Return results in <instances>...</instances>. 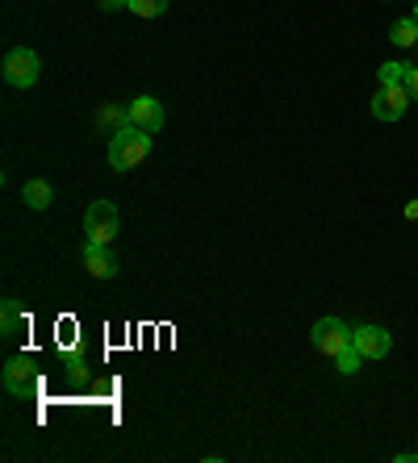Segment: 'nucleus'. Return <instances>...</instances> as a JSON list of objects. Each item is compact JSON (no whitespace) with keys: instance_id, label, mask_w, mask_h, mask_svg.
Returning <instances> with one entry per match:
<instances>
[{"instance_id":"1","label":"nucleus","mask_w":418,"mask_h":463,"mask_svg":"<svg viewBox=\"0 0 418 463\" xmlns=\"http://www.w3.org/2000/svg\"><path fill=\"white\" fill-rule=\"evenodd\" d=\"M151 155V134L138 126H126L109 138V167L113 172H134Z\"/></svg>"},{"instance_id":"2","label":"nucleus","mask_w":418,"mask_h":463,"mask_svg":"<svg viewBox=\"0 0 418 463\" xmlns=\"http://www.w3.org/2000/svg\"><path fill=\"white\" fill-rule=\"evenodd\" d=\"M5 392L9 397H22V401H30L38 388H43V372H38V359H30V355H13L9 364H5Z\"/></svg>"},{"instance_id":"3","label":"nucleus","mask_w":418,"mask_h":463,"mask_svg":"<svg viewBox=\"0 0 418 463\" xmlns=\"http://www.w3.org/2000/svg\"><path fill=\"white\" fill-rule=\"evenodd\" d=\"M0 76H5V84L9 88H33L38 84V76H43V59L30 51V46H13L9 54H5V67H0Z\"/></svg>"},{"instance_id":"4","label":"nucleus","mask_w":418,"mask_h":463,"mask_svg":"<svg viewBox=\"0 0 418 463\" xmlns=\"http://www.w3.org/2000/svg\"><path fill=\"white\" fill-rule=\"evenodd\" d=\"M118 226H121V213L113 201H92L89 213H84V234L89 242H105L109 247L113 238H118Z\"/></svg>"},{"instance_id":"5","label":"nucleus","mask_w":418,"mask_h":463,"mask_svg":"<svg viewBox=\"0 0 418 463\" xmlns=\"http://www.w3.org/2000/svg\"><path fill=\"white\" fill-rule=\"evenodd\" d=\"M309 343L318 346L327 359H335L343 346H352V330H347L339 317H322V322H314V330H309Z\"/></svg>"},{"instance_id":"6","label":"nucleus","mask_w":418,"mask_h":463,"mask_svg":"<svg viewBox=\"0 0 418 463\" xmlns=\"http://www.w3.org/2000/svg\"><path fill=\"white\" fill-rule=\"evenodd\" d=\"M410 88L406 84H381L376 88V97H373V118L376 121H397L402 113L410 109Z\"/></svg>"},{"instance_id":"7","label":"nucleus","mask_w":418,"mask_h":463,"mask_svg":"<svg viewBox=\"0 0 418 463\" xmlns=\"http://www.w3.org/2000/svg\"><path fill=\"white\" fill-rule=\"evenodd\" d=\"M352 343H356V351H360L364 359H385L389 346H394V338H389L385 326H356Z\"/></svg>"},{"instance_id":"8","label":"nucleus","mask_w":418,"mask_h":463,"mask_svg":"<svg viewBox=\"0 0 418 463\" xmlns=\"http://www.w3.org/2000/svg\"><path fill=\"white\" fill-rule=\"evenodd\" d=\"M130 126L147 129V134H159V129H164V105L155 97H134L130 100Z\"/></svg>"},{"instance_id":"9","label":"nucleus","mask_w":418,"mask_h":463,"mask_svg":"<svg viewBox=\"0 0 418 463\" xmlns=\"http://www.w3.org/2000/svg\"><path fill=\"white\" fill-rule=\"evenodd\" d=\"M84 268H89L92 280H113L118 276V255L105 242H89L84 247Z\"/></svg>"},{"instance_id":"10","label":"nucleus","mask_w":418,"mask_h":463,"mask_svg":"<svg viewBox=\"0 0 418 463\" xmlns=\"http://www.w3.org/2000/svg\"><path fill=\"white\" fill-rule=\"evenodd\" d=\"M22 201H25V209H33V213H43V209H51V201H55V188H51L46 180H25Z\"/></svg>"},{"instance_id":"11","label":"nucleus","mask_w":418,"mask_h":463,"mask_svg":"<svg viewBox=\"0 0 418 463\" xmlns=\"http://www.w3.org/2000/svg\"><path fill=\"white\" fill-rule=\"evenodd\" d=\"M97 126H105L109 134H118V129L130 126V109H121V105H105L97 113Z\"/></svg>"},{"instance_id":"12","label":"nucleus","mask_w":418,"mask_h":463,"mask_svg":"<svg viewBox=\"0 0 418 463\" xmlns=\"http://www.w3.org/2000/svg\"><path fill=\"white\" fill-rule=\"evenodd\" d=\"M389 43H394V46H418V22H414V17H402V22H394V30H389Z\"/></svg>"},{"instance_id":"13","label":"nucleus","mask_w":418,"mask_h":463,"mask_svg":"<svg viewBox=\"0 0 418 463\" xmlns=\"http://www.w3.org/2000/svg\"><path fill=\"white\" fill-rule=\"evenodd\" d=\"M360 351H356V343L352 346H343V351H339V355H335V367H339V372H343V376H356V372H360Z\"/></svg>"},{"instance_id":"14","label":"nucleus","mask_w":418,"mask_h":463,"mask_svg":"<svg viewBox=\"0 0 418 463\" xmlns=\"http://www.w3.org/2000/svg\"><path fill=\"white\" fill-rule=\"evenodd\" d=\"M406 71H410V63H381L376 67V80L381 84H406Z\"/></svg>"},{"instance_id":"15","label":"nucleus","mask_w":418,"mask_h":463,"mask_svg":"<svg viewBox=\"0 0 418 463\" xmlns=\"http://www.w3.org/2000/svg\"><path fill=\"white\" fill-rule=\"evenodd\" d=\"M17 326H22V309H17V301H5V309H0V330L5 335H17Z\"/></svg>"},{"instance_id":"16","label":"nucleus","mask_w":418,"mask_h":463,"mask_svg":"<svg viewBox=\"0 0 418 463\" xmlns=\"http://www.w3.org/2000/svg\"><path fill=\"white\" fill-rule=\"evenodd\" d=\"M67 376L76 380V384H84V380H89V355L71 351V355H67Z\"/></svg>"},{"instance_id":"17","label":"nucleus","mask_w":418,"mask_h":463,"mask_svg":"<svg viewBox=\"0 0 418 463\" xmlns=\"http://www.w3.org/2000/svg\"><path fill=\"white\" fill-rule=\"evenodd\" d=\"M164 9H167V0H130L134 17H159Z\"/></svg>"},{"instance_id":"18","label":"nucleus","mask_w":418,"mask_h":463,"mask_svg":"<svg viewBox=\"0 0 418 463\" xmlns=\"http://www.w3.org/2000/svg\"><path fill=\"white\" fill-rule=\"evenodd\" d=\"M406 88H410V97L418 100V67H410L406 71Z\"/></svg>"},{"instance_id":"19","label":"nucleus","mask_w":418,"mask_h":463,"mask_svg":"<svg viewBox=\"0 0 418 463\" xmlns=\"http://www.w3.org/2000/svg\"><path fill=\"white\" fill-rule=\"evenodd\" d=\"M100 9H130V0H100Z\"/></svg>"},{"instance_id":"20","label":"nucleus","mask_w":418,"mask_h":463,"mask_svg":"<svg viewBox=\"0 0 418 463\" xmlns=\"http://www.w3.org/2000/svg\"><path fill=\"white\" fill-rule=\"evenodd\" d=\"M406 217H410V222H418V196H414V201H410V205H406Z\"/></svg>"},{"instance_id":"21","label":"nucleus","mask_w":418,"mask_h":463,"mask_svg":"<svg viewBox=\"0 0 418 463\" xmlns=\"http://www.w3.org/2000/svg\"><path fill=\"white\" fill-rule=\"evenodd\" d=\"M410 17H414V22H418V0H414V13H410Z\"/></svg>"}]
</instances>
